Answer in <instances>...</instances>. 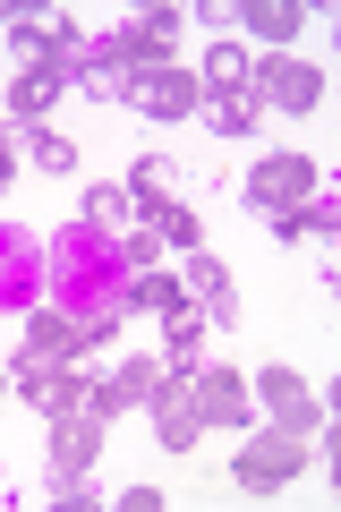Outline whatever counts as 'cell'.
I'll return each mask as SVG.
<instances>
[{"instance_id":"cell-1","label":"cell","mask_w":341,"mask_h":512,"mask_svg":"<svg viewBox=\"0 0 341 512\" xmlns=\"http://www.w3.org/2000/svg\"><path fill=\"white\" fill-rule=\"evenodd\" d=\"M248 94H256V111H290V120H307V111L324 103V69L299 60V52H256Z\"/></svg>"},{"instance_id":"cell-2","label":"cell","mask_w":341,"mask_h":512,"mask_svg":"<svg viewBox=\"0 0 341 512\" xmlns=\"http://www.w3.org/2000/svg\"><path fill=\"white\" fill-rule=\"evenodd\" d=\"M248 393H256V410H265L282 436H324V402H316V384H307L299 367H256Z\"/></svg>"},{"instance_id":"cell-3","label":"cell","mask_w":341,"mask_h":512,"mask_svg":"<svg viewBox=\"0 0 341 512\" xmlns=\"http://www.w3.org/2000/svg\"><path fill=\"white\" fill-rule=\"evenodd\" d=\"M299 470H307V436H282V427H256V436L239 444V461H231V478L248 495H282Z\"/></svg>"},{"instance_id":"cell-4","label":"cell","mask_w":341,"mask_h":512,"mask_svg":"<svg viewBox=\"0 0 341 512\" xmlns=\"http://www.w3.org/2000/svg\"><path fill=\"white\" fill-rule=\"evenodd\" d=\"M316 180H324V163H316V154H265V163L248 171V205L273 222V214H290V205H307V197H316Z\"/></svg>"},{"instance_id":"cell-5","label":"cell","mask_w":341,"mask_h":512,"mask_svg":"<svg viewBox=\"0 0 341 512\" xmlns=\"http://www.w3.org/2000/svg\"><path fill=\"white\" fill-rule=\"evenodd\" d=\"M111 333H120L111 316H35V325H26V350H18V359H52V367H77L86 350H103Z\"/></svg>"},{"instance_id":"cell-6","label":"cell","mask_w":341,"mask_h":512,"mask_svg":"<svg viewBox=\"0 0 341 512\" xmlns=\"http://www.w3.org/2000/svg\"><path fill=\"white\" fill-rule=\"evenodd\" d=\"M128 103H137L145 120H197V111H205V77L171 60V69H145V77H128Z\"/></svg>"},{"instance_id":"cell-7","label":"cell","mask_w":341,"mask_h":512,"mask_svg":"<svg viewBox=\"0 0 341 512\" xmlns=\"http://www.w3.org/2000/svg\"><path fill=\"white\" fill-rule=\"evenodd\" d=\"M9 384H18V393L43 410V419H60V410H86V402H94V376H77V367H52V359H18V367H9Z\"/></svg>"},{"instance_id":"cell-8","label":"cell","mask_w":341,"mask_h":512,"mask_svg":"<svg viewBox=\"0 0 341 512\" xmlns=\"http://www.w3.org/2000/svg\"><path fill=\"white\" fill-rule=\"evenodd\" d=\"M69 69H77V60H35V69H18V86H9L0 111H9L18 128H43L60 111V94H69Z\"/></svg>"},{"instance_id":"cell-9","label":"cell","mask_w":341,"mask_h":512,"mask_svg":"<svg viewBox=\"0 0 341 512\" xmlns=\"http://www.w3.org/2000/svg\"><path fill=\"white\" fill-rule=\"evenodd\" d=\"M188 393H197V419L205 427H248L256 419V393L239 367H205V376H188Z\"/></svg>"},{"instance_id":"cell-10","label":"cell","mask_w":341,"mask_h":512,"mask_svg":"<svg viewBox=\"0 0 341 512\" xmlns=\"http://www.w3.org/2000/svg\"><path fill=\"white\" fill-rule=\"evenodd\" d=\"M145 419H154V436L171 444V453H188V444L205 436L197 393H188V376H171V367H162V384H154V402H145Z\"/></svg>"},{"instance_id":"cell-11","label":"cell","mask_w":341,"mask_h":512,"mask_svg":"<svg viewBox=\"0 0 341 512\" xmlns=\"http://www.w3.org/2000/svg\"><path fill=\"white\" fill-rule=\"evenodd\" d=\"M94 453H103V410H60V419H52V470L60 478H86L94 470Z\"/></svg>"},{"instance_id":"cell-12","label":"cell","mask_w":341,"mask_h":512,"mask_svg":"<svg viewBox=\"0 0 341 512\" xmlns=\"http://www.w3.org/2000/svg\"><path fill=\"white\" fill-rule=\"evenodd\" d=\"M171 43H180V9H145L137 26L120 35V60H128V77H145V69H171Z\"/></svg>"},{"instance_id":"cell-13","label":"cell","mask_w":341,"mask_h":512,"mask_svg":"<svg viewBox=\"0 0 341 512\" xmlns=\"http://www.w3.org/2000/svg\"><path fill=\"white\" fill-rule=\"evenodd\" d=\"M154 384H162V359H120L103 384H94V410H103V419H120V410H145V402H154Z\"/></svg>"},{"instance_id":"cell-14","label":"cell","mask_w":341,"mask_h":512,"mask_svg":"<svg viewBox=\"0 0 341 512\" xmlns=\"http://www.w3.org/2000/svg\"><path fill=\"white\" fill-rule=\"evenodd\" d=\"M69 86L103 94V103H128V60H120V35H111V43H94V52H77Z\"/></svg>"},{"instance_id":"cell-15","label":"cell","mask_w":341,"mask_h":512,"mask_svg":"<svg viewBox=\"0 0 341 512\" xmlns=\"http://www.w3.org/2000/svg\"><path fill=\"white\" fill-rule=\"evenodd\" d=\"M239 26H248V52H256V43L282 52V43L307 26V9H299V0H239Z\"/></svg>"},{"instance_id":"cell-16","label":"cell","mask_w":341,"mask_h":512,"mask_svg":"<svg viewBox=\"0 0 341 512\" xmlns=\"http://www.w3.org/2000/svg\"><path fill=\"white\" fill-rule=\"evenodd\" d=\"M205 308L197 299H188V308H171V342H162V367H171V376H197V350H205Z\"/></svg>"},{"instance_id":"cell-17","label":"cell","mask_w":341,"mask_h":512,"mask_svg":"<svg viewBox=\"0 0 341 512\" xmlns=\"http://www.w3.org/2000/svg\"><path fill=\"white\" fill-rule=\"evenodd\" d=\"M248 69H256V52L248 43H214V52H205V94H248Z\"/></svg>"},{"instance_id":"cell-18","label":"cell","mask_w":341,"mask_h":512,"mask_svg":"<svg viewBox=\"0 0 341 512\" xmlns=\"http://www.w3.org/2000/svg\"><path fill=\"white\" fill-rule=\"evenodd\" d=\"M341 231V214L324 197H307V205H290V214H273V239H333Z\"/></svg>"},{"instance_id":"cell-19","label":"cell","mask_w":341,"mask_h":512,"mask_svg":"<svg viewBox=\"0 0 341 512\" xmlns=\"http://www.w3.org/2000/svg\"><path fill=\"white\" fill-rule=\"evenodd\" d=\"M205 120H214V137H248L265 111H256V94H205Z\"/></svg>"},{"instance_id":"cell-20","label":"cell","mask_w":341,"mask_h":512,"mask_svg":"<svg viewBox=\"0 0 341 512\" xmlns=\"http://www.w3.org/2000/svg\"><path fill=\"white\" fill-rule=\"evenodd\" d=\"M128 291H137V308H154V316L188 308V282H180V274H154V265H145V274H128Z\"/></svg>"},{"instance_id":"cell-21","label":"cell","mask_w":341,"mask_h":512,"mask_svg":"<svg viewBox=\"0 0 341 512\" xmlns=\"http://www.w3.org/2000/svg\"><path fill=\"white\" fill-rule=\"evenodd\" d=\"M86 222H94V231H111V239H128V231H137L128 188H94V197H86Z\"/></svg>"},{"instance_id":"cell-22","label":"cell","mask_w":341,"mask_h":512,"mask_svg":"<svg viewBox=\"0 0 341 512\" xmlns=\"http://www.w3.org/2000/svg\"><path fill=\"white\" fill-rule=\"evenodd\" d=\"M26 154H35L43 171H60V180H69V171H77V146H69V137H60V128H26Z\"/></svg>"},{"instance_id":"cell-23","label":"cell","mask_w":341,"mask_h":512,"mask_svg":"<svg viewBox=\"0 0 341 512\" xmlns=\"http://www.w3.org/2000/svg\"><path fill=\"white\" fill-rule=\"evenodd\" d=\"M222 291H231V274H222V256L188 248V299H197V308H205V299H222Z\"/></svg>"},{"instance_id":"cell-24","label":"cell","mask_w":341,"mask_h":512,"mask_svg":"<svg viewBox=\"0 0 341 512\" xmlns=\"http://www.w3.org/2000/svg\"><path fill=\"white\" fill-rule=\"evenodd\" d=\"M171 180H180V163H171V154H145V163L128 171V197H171Z\"/></svg>"},{"instance_id":"cell-25","label":"cell","mask_w":341,"mask_h":512,"mask_svg":"<svg viewBox=\"0 0 341 512\" xmlns=\"http://www.w3.org/2000/svg\"><path fill=\"white\" fill-rule=\"evenodd\" d=\"M18 180V146H9V128H0V188Z\"/></svg>"},{"instance_id":"cell-26","label":"cell","mask_w":341,"mask_h":512,"mask_svg":"<svg viewBox=\"0 0 341 512\" xmlns=\"http://www.w3.org/2000/svg\"><path fill=\"white\" fill-rule=\"evenodd\" d=\"M0 402H9V367H0Z\"/></svg>"},{"instance_id":"cell-27","label":"cell","mask_w":341,"mask_h":512,"mask_svg":"<svg viewBox=\"0 0 341 512\" xmlns=\"http://www.w3.org/2000/svg\"><path fill=\"white\" fill-rule=\"evenodd\" d=\"M0 128H9V120H0Z\"/></svg>"}]
</instances>
